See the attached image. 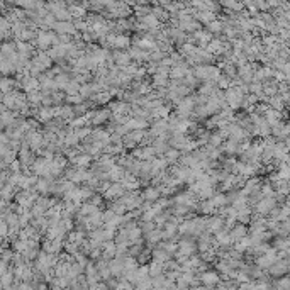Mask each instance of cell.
<instances>
[{
    "mask_svg": "<svg viewBox=\"0 0 290 290\" xmlns=\"http://www.w3.org/2000/svg\"><path fill=\"white\" fill-rule=\"evenodd\" d=\"M204 280H205L207 284H212V282H217V277L214 273H205V275H204Z\"/></svg>",
    "mask_w": 290,
    "mask_h": 290,
    "instance_id": "1",
    "label": "cell"
}]
</instances>
